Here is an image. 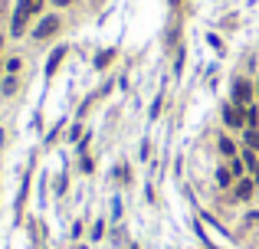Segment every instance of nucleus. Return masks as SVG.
Segmentation results:
<instances>
[{
  "label": "nucleus",
  "instance_id": "nucleus-13",
  "mask_svg": "<svg viewBox=\"0 0 259 249\" xmlns=\"http://www.w3.org/2000/svg\"><path fill=\"white\" fill-rule=\"evenodd\" d=\"M13 92H16V79L7 76V82H3V95H13Z\"/></svg>",
  "mask_w": 259,
  "mask_h": 249
},
{
  "label": "nucleus",
  "instance_id": "nucleus-3",
  "mask_svg": "<svg viewBox=\"0 0 259 249\" xmlns=\"http://www.w3.org/2000/svg\"><path fill=\"white\" fill-rule=\"evenodd\" d=\"M26 16H30V13H26V7L20 3V7H16V13H13V30H10L13 36H23V30H26Z\"/></svg>",
  "mask_w": 259,
  "mask_h": 249
},
{
  "label": "nucleus",
  "instance_id": "nucleus-9",
  "mask_svg": "<svg viewBox=\"0 0 259 249\" xmlns=\"http://www.w3.org/2000/svg\"><path fill=\"white\" fill-rule=\"evenodd\" d=\"M220 151H223L227 157H236V144H233L230 138H220Z\"/></svg>",
  "mask_w": 259,
  "mask_h": 249
},
{
  "label": "nucleus",
  "instance_id": "nucleus-2",
  "mask_svg": "<svg viewBox=\"0 0 259 249\" xmlns=\"http://www.w3.org/2000/svg\"><path fill=\"white\" fill-rule=\"evenodd\" d=\"M56 30H59V20H56V16H46V20L33 30V36H36V39H46L49 33H56Z\"/></svg>",
  "mask_w": 259,
  "mask_h": 249
},
{
  "label": "nucleus",
  "instance_id": "nucleus-4",
  "mask_svg": "<svg viewBox=\"0 0 259 249\" xmlns=\"http://www.w3.org/2000/svg\"><path fill=\"white\" fill-rule=\"evenodd\" d=\"M233 102L236 105H250V86L246 82H236L233 86Z\"/></svg>",
  "mask_w": 259,
  "mask_h": 249
},
{
  "label": "nucleus",
  "instance_id": "nucleus-17",
  "mask_svg": "<svg viewBox=\"0 0 259 249\" xmlns=\"http://www.w3.org/2000/svg\"><path fill=\"white\" fill-rule=\"evenodd\" d=\"M256 92H259V86H256Z\"/></svg>",
  "mask_w": 259,
  "mask_h": 249
},
{
  "label": "nucleus",
  "instance_id": "nucleus-15",
  "mask_svg": "<svg viewBox=\"0 0 259 249\" xmlns=\"http://www.w3.org/2000/svg\"><path fill=\"white\" fill-rule=\"evenodd\" d=\"M53 3H56V7H69L72 0H53Z\"/></svg>",
  "mask_w": 259,
  "mask_h": 249
},
{
  "label": "nucleus",
  "instance_id": "nucleus-5",
  "mask_svg": "<svg viewBox=\"0 0 259 249\" xmlns=\"http://www.w3.org/2000/svg\"><path fill=\"white\" fill-rule=\"evenodd\" d=\"M236 197H240V200H250L253 197V180H246V177L236 180Z\"/></svg>",
  "mask_w": 259,
  "mask_h": 249
},
{
  "label": "nucleus",
  "instance_id": "nucleus-11",
  "mask_svg": "<svg viewBox=\"0 0 259 249\" xmlns=\"http://www.w3.org/2000/svg\"><path fill=\"white\" fill-rule=\"evenodd\" d=\"M217 180H220V187H230V180H233V174H230V167H223V171H217Z\"/></svg>",
  "mask_w": 259,
  "mask_h": 249
},
{
  "label": "nucleus",
  "instance_id": "nucleus-14",
  "mask_svg": "<svg viewBox=\"0 0 259 249\" xmlns=\"http://www.w3.org/2000/svg\"><path fill=\"white\" fill-rule=\"evenodd\" d=\"M16 69H20V59H10V62H7V72H10V76H13Z\"/></svg>",
  "mask_w": 259,
  "mask_h": 249
},
{
  "label": "nucleus",
  "instance_id": "nucleus-6",
  "mask_svg": "<svg viewBox=\"0 0 259 249\" xmlns=\"http://www.w3.org/2000/svg\"><path fill=\"white\" fill-rule=\"evenodd\" d=\"M246 148L259 151V128H250V131H246Z\"/></svg>",
  "mask_w": 259,
  "mask_h": 249
},
{
  "label": "nucleus",
  "instance_id": "nucleus-18",
  "mask_svg": "<svg viewBox=\"0 0 259 249\" xmlns=\"http://www.w3.org/2000/svg\"><path fill=\"white\" fill-rule=\"evenodd\" d=\"M0 43H3V39H0Z\"/></svg>",
  "mask_w": 259,
  "mask_h": 249
},
{
  "label": "nucleus",
  "instance_id": "nucleus-10",
  "mask_svg": "<svg viewBox=\"0 0 259 249\" xmlns=\"http://www.w3.org/2000/svg\"><path fill=\"white\" fill-rule=\"evenodd\" d=\"M20 3L26 7V13H39L43 10V0H20Z\"/></svg>",
  "mask_w": 259,
  "mask_h": 249
},
{
  "label": "nucleus",
  "instance_id": "nucleus-1",
  "mask_svg": "<svg viewBox=\"0 0 259 249\" xmlns=\"http://www.w3.org/2000/svg\"><path fill=\"white\" fill-rule=\"evenodd\" d=\"M223 122L230 124V128H243L246 124V105H227V109H223Z\"/></svg>",
  "mask_w": 259,
  "mask_h": 249
},
{
  "label": "nucleus",
  "instance_id": "nucleus-7",
  "mask_svg": "<svg viewBox=\"0 0 259 249\" xmlns=\"http://www.w3.org/2000/svg\"><path fill=\"white\" fill-rule=\"evenodd\" d=\"M246 124H250V128H256V124H259V109H256V105H246Z\"/></svg>",
  "mask_w": 259,
  "mask_h": 249
},
{
  "label": "nucleus",
  "instance_id": "nucleus-8",
  "mask_svg": "<svg viewBox=\"0 0 259 249\" xmlns=\"http://www.w3.org/2000/svg\"><path fill=\"white\" fill-rule=\"evenodd\" d=\"M243 171H246V167H243V161H240V157H233V161H230V174H233V177L240 180V177H243Z\"/></svg>",
  "mask_w": 259,
  "mask_h": 249
},
{
  "label": "nucleus",
  "instance_id": "nucleus-16",
  "mask_svg": "<svg viewBox=\"0 0 259 249\" xmlns=\"http://www.w3.org/2000/svg\"><path fill=\"white\" fill-rule=\"evenodd\" d=\"M0 148H3V128H0Z\"/></svg>",
  "mask_w": 259,
  "mask_h": 249
},
{
  "label": "nucleus",
  "instance_id": "nucleus-12",
  "mask_svg": "<svg viewBox=\"0 0 259 249\" xmlns=\"http://www.w3.org/2000/svg\"><path fill=\"white\" fill-rule=\"evenodd\" d=\"M63 53H66V49H56V53L49 56V66H46V72H53L56 66H59V59H63Z\"/></svg>",
  "mask_w": 259,
  "mask_h": 249
}]
</instances>
